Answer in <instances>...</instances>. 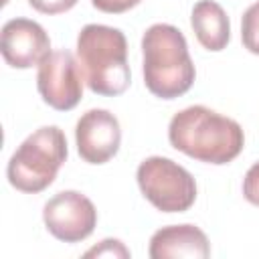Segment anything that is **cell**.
<instances>
[{
    "mask_svg": "<svg viewBox=\"0 0 259 259\" xmlns=\"http://www.w3.org/2000/svg\"><path fill=\"white\" fill-rule=\"evenodd\" d=\"M83 73L71 51H51L36 73V89L47 105L57 111L73 109L83 97Z\"/></svg>",
    "mask_w": 259,
    "mask_h": 259,
    "instance_id": "cell-6",
    "label": "cell"
},
{
    "mask_svg": "<svg viewBox=\"0 0 259 259\" xmlns=\"http://www.w3.org/2000/svg\"><path fill=\"white\" fill-rule=\"evenodd\" d=\"M144 83L160 99L184 95L196 77L184 34L172 24H152L142 36Z\"/></svg>",
    "mask_w": 259,
    "mask_h": 259,
    "instance_id": "cell-2",
    "label": "cell"
},
{
    "mask_svg": "<svg viewBox=\"0 0 259 259\" xmlns=\"http://www.w3.org/2000/svg\"><path fill=\"white\" fill-rule=\"evenodd\" d=\"M142 194L162 212H184L196 200L192 174L164 156L146 158L136 172Z\"/></svg>",
    "mask_w": 259,
    "mask_h": 259,
    "instance_id": "cell-5",
    "label": "cell"
},
{
    "mask_svg": "<svg viewBox=\"0 0 259 259\" xmlns=\"http://www.w3.org/2000/svg\"><path fill=\"white\" fill-rule=\"evenodd\" d=\"M168 140L178 152L217 166L235 160L245 146L243 127L204 105H190L174 113L168 125Z\"/></svg>",
    "mask_w": 259,
    "mask_h": 259,
    "instance_id": "cell-1",
    "label": "cell"
},
{
    "mask_svg": "<svg viewBox=\"0 0 259 259\" xmlns=\"http://www.w3.org/2000/svg\"><path fill=\"white\" fill-rule=\"evenodd\" d=\"M192 30L206 51H223L231 38V22L225 8L214 0H200L192 6Z\"/></svg>",
    "mask_w": 259,
    "mask_h": 259,
    "instance_id": "cell-11",
    "label": "cell"
},
{
    "mask_svg": "<svg viewBox=\"0 0 259 259\" xmlns=\"http://www.w3.org/2000/svg\"><path fill=\"white\" fill-rule=\"evenodd\" d=\"M241 40L249 53L259 55V2L251 4L241 18Z\"/></svg>",
    "mask_w": 259,
    "mask_h": 259,
    "instance_id": "cell-12",
    "label": "cell"
},
{
    "mask_svg": "<svg viewBox=\"0 0 259 259\" xmlns=\"http://www.w3.org/2000/svg\"><path fill=\"white\" fill-rule=\"evenodd\" d=\"M0 51L10 67L28 69L51 53V38L38 22L30 18H12L2 26Z\"/></svg>",
    "mask_w": 259,
    "mask_h": 259,
    "instance_id": "cell-9",
    "label": "cell"
},
{
    "mask_svg": "<svg viewBox=\"0 0 259 259\" xmlns=\"http://www.w3.org/2000/svg\"><path fill=\"white\" fill-rule=\"evenodd\" d=\"M75 142L79 156L89 164H105L121 144V127L117 117L107 109L85 111L75 125Z\"/></svg>",
    "mask_w": 259,
    "mask_h": 259,
    "instance_id": "cell-8",
    "label": "cell"
},
{
    "mask_svg": "<svg viewBox=\"0 0 259 259\" xmlns=\"http://www.w3.org/2000/svg\"><path fill=\"white\" fill-rule=\"evenodd\" d=\"M148 255L152 259H206L210 243L196 225H170L152 235Z\"/></svg>",
    "mask_w": 259,
    "mask_h": 259,
    "instance_id": "cell-10",
    "label": "cell"
},
{
    "mask_svg": "<svg viewBox=\"0 0 259 259\" xmlns=\"http://www.w3.org/2000/svg\"><path fill=\"white\" fill-rule=\"evenodd\" d=\"M67 160V138L57 125L34 130L10 156L6 166L8 182L28 194H36L53 184L59 168Z\"/></svg>",
    "mask_w": 259,
    "mask_h": 259,
    "instance_id": "cell-4",
    "label": "cell"
},
{
    "mask_svg": "<svg viewBox=\"0 0 259 259\" xmlns=\"http://www.w3.org/2000/svg\"><path fill=\"white\" fill-rule=\"evenodd\" d=\"M243 196L251 204L259 206V162H255L243 178Z\"/></svg>",
    "mask_w": 259,
    "mask_h": 259,
    "instance_id": "cell-14",
    "label": "cell"
},
{
    "mask_svg": "<svg viewBox=\"0 0 259 259\" xmlns=\"http://www.w3.org/2000/svg\"><path fill=\"white\" fill-rule=\"evenodd\" d=\"M47 231L63 243H79L87 239L97 225L95 204L77 190L57 192L42 208Z\"/></svg>",
    "mask_w": 259,
    "mask_h": 259,
    "instance_id": "cell-7",
    "label": "cell"
},
{
    "mask_svg": "<svg viewBox=\"0 0 259 259\" xmlns=\"http://www.w3.org/2000/svg\"><path fill=\"white\" fill-rule=\"evenodd\" d=\"M77 61L87 87L105 97L121 95L132 81L127 40L119 28L85 24L77 36Z\"/></svg>",
    "mask_w": 259,
    "mask_h": 259,
    "instance_id": "cell-3",
    "label": "cell"
},
{
    "mask_svg": "<svg viewBox=\"0 0 259 259\" xmlns=\"http://www.w3.org/2000/svg\"><path fill=\"white\" fill-rule=\"evenodd\" d=\"M91 4L107 14H119L125 12L130 8H134L136 4H140V0H91Z\"/></svg>",
    "mask_w": 259,
    "mask_h": 259,
    "instance_id": "cell-16",
    "label": "cell"
},
{
    "mask_svg": "<svg viewBox=\"0 0 259 259\" xmlns=\"http://www.w3.org/2000/svg\"><path fill=\"white\" fill-rule=\"evenodd\" d=\"M28 4L42 14H61L71 10L77 0H28Z\"/></svg>",
    "mask_w": 259,
    "mask_h": 259,
    "instance_id": "cell-15",
    "label": "cell"
},
{
    "mask_svg": "<svg viewBox=\"0 0 259 259\" xmlns=\"http://www.w3.org/2000/svg\"><path fill=\"white\" fill-rule=\"evenodd\" d=\"M85 257H130V249L117 239H103L97 247L89 249Z\"/></svg>",
    "mask_w": 259,
    "mask_h": 259,
    "instance_id": "cell-13",
    "label": "cell"
}]
</instances>
